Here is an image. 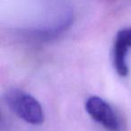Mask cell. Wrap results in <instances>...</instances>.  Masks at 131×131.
<instances>
[{"label": "cell", "instance_id": "cell-2", "mask_svg": "<svg viewBox=\"0 0 131 131\" xmlns=\"http://www.w3.org/2000/svg\"><path fill=\"white\" fill-rule=\"evenodd\" d=\"M90 117L109 131H119L120 122L111 105L99 96H90L85 102Z\"/></svg>", "mask_w": 131, "mask_h": 131}, {"label": "cell", "instance_id": "cell-3", "mask_svg": "<svg viewBox=\"0 0 131 131\" xmlns=\"http://www.w3.org/2000/svg\"><path fill=\"white\" fill-rule=\"evenodd\" d=\"M129 48H131V28H125L117 33L113 45L114 68L121 77H126L128 74L127 56Z\"/></svg>", "mask_w": 131, "mask_h": 131}, {"label": "cell", "instance_id": "cell-1", "mask_svg": "<svg viewBox=\"0 0 131 131\" xmlns=\"http://www.w3.org/2000/svg\"><path fill=\"white\" fill-rule=\"evenodd\" d=\"M5 101L9 109L23 121L32 125L43 123L45 116L42 106L30 94L13 88L5 93Z\"/></svg>", "mask_w": 131, "mask_h": 131}]
</instances>
